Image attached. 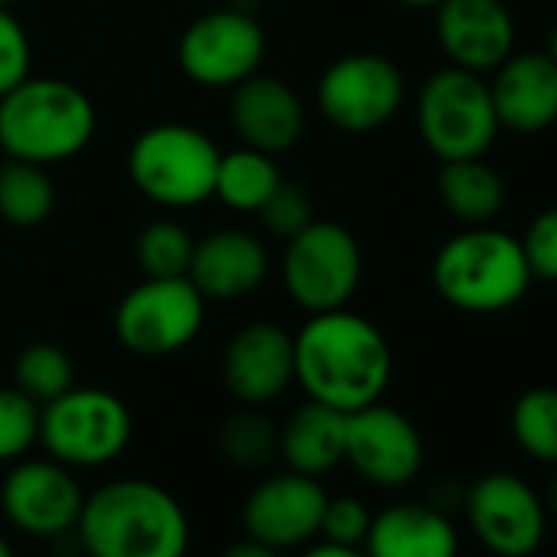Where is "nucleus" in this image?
Here are the masks:
<instances>
[{
    "label": "nucleus",
    "instance_id": "obj_1",
    "mask_svg": "<svg viewBox=\"0 0 557 557\" xmlns=\"http://www.w3.org/2000/svg\"><path fill=\"white\" fill-rule=\"evenodd\" d=\"M293 348L296 384L309 400L342 413L377 404L394 374V355L381 329L348 309L312 315Z\"/></svg>",
    "mask_w": 557,
    "mask_h": 557
},
{
    "label": "nucleus",
    "instance_id": "obj_2",
    "mask_svg": "<svg viewBox=\"0 0 557 557\" xmlns=\"http://www.w3.org/2000/svg\"><path fill=\"white\" fill-rule=\"evenodd\" d=\"M76 534L89 557H184L190 547L187 511L148 479H115L86 495Z\"/></svg>",
    "mask_w": 557,
    "mask_h": 557
},
{
    "label": "nucleus",
    "instance_id": "obj_3",
    "mask_svg": "<svg viewBox=\"0 0 557 557\" xmlns=\"http://www.w3.org/2000/svg\"><path fill=\"white\" fill-rule=\"evenodd\" d=\"M92 99L66 79H24L0 96V148L14 161L63 164L96 138Z\"/></svg>",
    "mask_w": 557,
    "mask_h": 557
},
{
    "label": "nucleus",
    "instance_id": "obj_4",
    "mask_svg": "<svg viewBox=\"0 0 557 557\" xmlns=\"http://www.w3.org/2000/svg\"><path fill=\"white\" fill-rule=\"evenodd\" d=\"M534 283L521 243L485 223L449 236L433 259V286L443 302L469 315H495L524 299Z\"/></svg>",
    "mask_w": 557,
    "mask_h": 557
},
{
    "label": "nucleus",
    "instance_id": "obj_5",
    "mask_svg": "<svg viewBox=\"0 0 557 557\" xmlns=\"http://www.w3.org/2000/svg\"><path fill=\"white\" fill-rule=\"evenodd\" d=\"M220 148L194 125L164 122L145 128L128 151L132 184L154 203L187 210L213 197Z\"/></svg>",
    "mask_w": 557,
    "mask_h": 557
},
{
    "label": "nucleus",
    "instance_id": "obj_6",
    "mask_svg": "<svg viewBox=\"0 0 557 557\" xmlns=\"http://www.w3.org/2000/svg\"><path fill=\"white\" fill-rule=\"evenodd\" d=\"M417 125L423 145L443 164L482 158L502 132L488 83L459 66H446L423 83L417 99Z\"/></svg>",
    "mask_w": 557,
    "mask_h": 557
},
{
    "label": "nucleus",
    "instance_id": "obj_7",
    "mask_svg": "<svg viewBox=\"0 0 557 557\" xmlns=\"http://www.w3.org/2000/svg\"><path fill=\"white\" fill-rule=\"evenodd\" d=\"M132 426L125 400L102 387H70L40 407V443L70 469H96L119 459Z\"/></svg>",
    "mask_w": 557,
    "mask_h": 557
},
{
    "label": "nucleus",
    "instance_id": "obj_8",
    "mask_svg": "<svg viewBox=\"0 0 557 557\" xmlns=\"http://www.w3.org/2000/svg\"><path fill=\"white\" fill-rule=\"evenodd\" d=\"M278 269L289 299L309 315L348 309L361 286V246L342 223L312 220L302 233L286 239Z\"/></svg>",
    "mask_w": 557,
    "mask_h": 557
},
{
    "label": "nucleus",
    "instance_id": "obj_9",
    "mask_svg": "<svg viewBox=\"0 0 557 557\" xmlns=\"http://www.w3.org/2000/svg\"><path fill=\"white\" fill-rule=\"evenodd\" d=\"M207 315V299L187 275H145V283L125 293L115 312V335L122 348L141 358H164L187 348Z\"/></svg>",
    "mask_w": 557,
    "mask_h": 557
},
{
    "label": "nucleus",
    "instance_id": "obj_10",
    "mask_svg": "<svg viewBox=\"0 0 557 557\" xmlns=\"http://www.w3.org/2000/svg\"><path fill=\"white\" fill-rule=\"evenodd\" d=\"M265 57V30L239 8L197 17L177 44L184 76L203 89H233L259 73Z\"/></svg>",
    "mask_w": 557,
    "mask_h": 557
},
{
    "label": "nucleus",
    "instance_id": "obj_11",
    "mask_svg": "<svg viewBox=\"0 0 557 557\" xmlns=\"http://www.w3.org/2000/svg\"><path fill=\"white\" fill-rule=\"evenodd\" d=\"M404 73L377 53L335 60L319 79V109L329 125L348 135H368L387 125L404 106Z\"/></svg>",
    "mask_w": 557,
    "mask_h": 557
},
{
    "label": "nucleus",
    "instance_id": "obj_12",
    "mask_svg": "<svg viewBox=\"0 0 557 557\" xmlns=\"http://www.w3.org/2000/svg\"><path fill=\"white\" fill-rule=\"evenodd\" d=\"M466 515L475 537L498 557H528L547 531L541 495L515 472H488L466 492Z\"/></svg>",
    "mask_w": 557,
    "mask_h": 557
},
{
    "label": "nucleus",
    "instance_id": "obj_13",
    "mask_svg": "<svg viewBox=\"0 0 557 557\" xmlns=\"http://www.w3.org/2000/svg\"><path fill=\"white\" fill-rule=\"evenodd\" d=\"M345 462L351 469L381 485L397 488L417 479L423 469V440L420 430L400 410L387 404H368L348 413L345 423Z\"/></svg>",
    "mask_w": 557,
    "mask_h": 557
},
{
    "label": "nucleus",
    "instance_id": "obj_14",
    "mask_svg": "<svg viewBox=\"0 0 557 557\" xmlns=\"http://www.w3.org/2000/svg\"><path fill=\"white\" fill-rule=\"evenodd\" d=\"M325 505L329 492L315 475L286 469L262 479L249 492L243 505V524L252 541L269 544L275 550H289L319 537Z\"/></svg>",
    "mask_w": 557,
    "mask_h": 557
},
{
    "label": "nucleus",
    "instance_id": "obj_15",
    "mask_svg": "<svg viewBox=\"0 0 557 557\" xmlns=\"http://www.w3.org/2000/svg\"><path fill=\"white\" fill-rule=\"evenodd\" d=\"M83 502L86 495L76 475L57 459L17 462L0 488V505L11 524L34 537H63L66 531H76Z\"/></svg>",
    "mask_w": 557,
    "mask_h": 557
},
{
    "label": "nucleus",
    "instance_id": "obj_16",
    "mask_svg": "<svg viewBox=\"0 0 557 557\" xmlns=\"http://www.w3.org/2000/svg\"><path fill=\"white\" fill-rule=\"evenodd\" d=\"M296 381L293 335L272 322L239 329L223 355V384L243 407H265Z\"/></svg>",
    "mask_w": 557,
    "mask_h": 557
},
{
    "label": "nucleus",
    "instance_id": "obj_17",
    "mask_svg": "<svg viewBox=\"0 0 557 557\" xmlns=\"http://www.w3.org/2000/svg\"><path fill=\"white\" fill-rule=\"evenodd\" d=\"M436 40L449 66L485 76L515 53V17L502 0H443Z\"/></svg>",
    "mask_w": 557,
    "mask_h": 557
},
{
    "label": "nucleus",
    "instance_id": "obj_18",
    "mask_svg": "<svg viewBox=\"0 0 557 557\" xmlns=\"http://www.w3.org/2000/svg\"><path fill=\"white\" fill-rule=\"evenodd\" d=\"M230 92V125L246 148L275 158L299 145L306 132V106L289 83L252 73Z\"/></svg>",
    "mask_w": 557,
    "mask_h": 557
},
{
    "label": "nucleus",
    "instance_id": "obj_19",
    "mask_svg": "<svg viewBox=\"0 0 557 557\" xmlns=\"http://www.w3.org/2000/svg\"><path fill=\"white\" fill-rule=\"evenodd\" d=\"M502 128L537 135L557 122V63L547 53H511L488 83Z\"/></svg>",
    "mask_w": 557,
    "mask_h": 557
},
{
    "label": "nucleus",
    "instance_id": "obj_20",
    "mask_svg": "<svg viewBox=\"0 0 557 557\" xmlns=\"http://www.w3.org/2000/svg\"><path fill=\"white\" fill-rule=\"evenodd\" d=\"M269 272V252L262 239L246 230H216L194 246L187 278L210 302H236L252 296Z\"/></svg>",
    "mask_w": 557,
    "mask_h": 557
},
{
    "label": "nucleus",
    "instance_id": "obj_21",
    "mask_svg": "<svg viewBox=\"0 0 557 557\" xmlns=\"http://www.w3.org/2000/svg\"><path fill=\"white\" fill-rule=\"evenodd\" d=\"M368 557H456L459 534L446 511L420 502H397L371 518Z\"/></svg>",
    "mask_w": 557,
    "mask_h": 557
},
{
    "label": "nucleus",
    "instance_id": "obj_22",
    "mask_svg": "<svg viewBox=\"0 0 557 557\" xmlns=\"http://www.w3.org/2000/svg\"><path fill=\"white\" fill-rule=\"evenodd\" d=\"M345 423L348 413L309 400L278 430V456L293 472L319 479L345 462Z\"/></svg>",
    "mask_w": 557,
    "mask_h": 557
},
{
    "label": "nucleus",
    "instance_id": "obj_23",
    "mask_svg": "<svg viewBox=\"0 0 557 557\" xmlns=\"http://www.w3.org/2000/svg\"><path fill=\"white\" fill-rule=\"evenodd\" d=\"M440 200L462 226H485L505 207V184L482 158L446 161L440 171Z\"/></svg>",
    "mask_w": 557,
    "mask_h": 557
},
{
    "label": "nucleus",
    "instance_id": "obj_24",
    "mask_svg": "<svg viewBox=\"0 0 557 557\" xmlns=\"http://www.w3.org/2000/svg\"><path fill=\"white\" fill-rule=\"evenodd\" d=\"M283 184V171L272 161V154L256 148H233L220 154L213 197H220L230 210L259 213V207Z\"/></svg>",
    "mask_w": 557,
    "mask_h": 557
},
{
    "label": "nucleus",
    "instance_id": "obj_25",
    "mask_svg": "<svg viewBox=\"0 0 557 557\" xmlns=\"http://www.w3.org/2000/svg\"><path fill=\"white\" fill-rule=\"evenodd\" d=\"M57 187L47 168L30 161L0 164V220L11 226H37L53 213Z\"/></svg>",
    "mask_w": 557,
    "mask_h": 557
},
{
    "label": "nucleus",
    "instance_id": "obj_26",
    "mask_svg": "<svg viewBox=\"0 0 557 557\" xmlns=\"http://www.w3.org/2000/svg\"><path fill=\"white\" fill-rule=\"evenodd\" d=\"M511 433L531 459L557 466V391H524L511 407Z\"/></svg>",
    "mask_w": 557,
    "mask_h": 557
},
{
    "label": "nucleus",
    "instance_id": "obj_27",
    "mask_svg": "<svg viewBox=\"0 0 557 557\" xmlns=\"http://www.w3.org/2000/svg\"><path fill=\"white\" fill-rule=\"evenodd\" d=\"M73 377H76V371H73L70 355L60 345H47V342L24 348L17 364H14V381H17L14 387L24 391L40 407L57 400L70 387H76Z\"/></svg>",
    "mask_w": 557,
    "mask_h": 557
},
{
    "label": "nucleus",
    "instance_id": "obj_28",
    "mask_svg": "<svg viewBox=\"0 0 557 557\" xmlns=\"http://www.w3.org/2000/svg\"><path fill=\"white\" fill-rule=\"evenodd\" d=\"M220 453L239 469H259L278 456V426L259 407H246L220 426Z\"/></svg>",
    "mask_w": 557,
    "mask_h": 557
},
{
    "label": "nucleus",
    "instance_id": "obj_29",
    "mask_svg": "<svg viewBox=\"0 0 557 557\" xmlns=\"http://www.w3.org/2000/svg\"><path fill=\"white\" fill-rule=\"evenodd\" d=\"M197 239L174 220H154L138 236V262L145 275H187Z\"/></svg>",
    "mask_w": 557,
    "mask_h": 557
},
{
    "label": "nucleus",
    "instance_id": "obj_30",
    "mask_svg": "<svg viewBox=\"0 0 557 557\" xmlns=\"http://www.w3.org/2000/svg\"><path fill=\"white\" fill-rule=\"evenodd\" d=\"M40 443V404L17 387H0V462L24 459Z\"/></svg>",
    "mask_w": 557,
    "mask_h": 557
},
{
    "label": "nucleus",
    "instance_id": "obj_31",
    "mask_svg": "<svg viewBox=\"0 0 557 557\" xmlns=\"http://www.w3.org/2000/svg\"><path fill=\"white\" fill-rule=\"evenodd\" d=\"M259 220L262 226L278 236V239H293L296 233H302L312 220H315V210H312V200L309 194L299 187V184H278L275 194L259 207Z\"/></svg>",
    "mask_w": 557,
    "mask_h": 557
},
{
    "label": "nucleus",
    "instance_id": "obj_32",
    "mask_svg": "<svg viewBox=\"0 0 557 557\" xmlns=\"http://www.w3.org/2000/svg\"><path fill=\"white\" fill-rule=\"evenodd\" d=\"M30 70H34L30 37L8 8H0V96H8L24 79H30Z\"/></svg>",
    "mask_w": 557,
    "mask_h": 557
},
{
    "label": "nucleus",
    "instance_id": "obj_33",
    "mask_svg": "<svg viewBox=\"0 0 557 557\" xmlns=\"http://www.w3.org/2000/svg\"><path fill=\"white\" fill-rule=\"evenodd\" d=\"M524 262L531 269V278H544V283H557V207L541 210L524 236L518 239Z\"/></svg>",
    "mask_w": 557,
    "mask_h": 557
},
{
    "label": "nucleus",
    "instance_id": "obj_34",
    "mask_svg": "<svg viewBox=\"0 0 557 557\" xmlns=\"http://www.w3.org/2000/svg\"><path fill=\"white\" fill-rule=\"evenodd\" d=\"M371 508L361 498H329L325 515H322V537L332 544H345V547H364V537L371 531Z\"/></svg>",
    "mask_w": 557,
    "mask_h": 557
},
{
    "label": "nucleus",
    "instance_id": "obj_35",
    "mask_svg": "<svg viewBox=\"0 0 557 557\" xmlns=\"http://www.w3.org/2000/svg\"><path fill=\"white\" fill-rule=\"evenodd\" d=\"M223 557H283V550H275V547H269V544H259V541L246 537V541L226 547Z\"/></svg>",
    "mask_w": 557,
    "mask_h": 557
},
{
    "label": "nucleus",
    "instance_id": "obj_36",
    "mask_svg": "<svg viewBox=\"0 0 557 557\" xmlns=\"http://www.w3.org/2000/svg\"><path fill=\"white\" fill-rule=\"evenodd\" d=\"M302 557H368V554H364V547H345V544L322 541V544H312Z\"/></svg>",
    "mask_w": 557,
    "mask_h": 557
},
{
    "label": "nucleus",
    "instance_id": "obj_37",
    "mask_svg": "<svg viewBox=\"0 0 557 557\" xmlns=\"http://www.w3.org/2000/svg\"><path fill=\"white\" fill-rule=\"evenodd\" d=\"M547 508L557 515V472H554V479H550V485H547Z\"/></svg>",
    "mask_w": 557,
    "mask_h": 557
},
{
    "label": "nucleus",
    "instance_id": "obj_38",
    "mask_svg": "<svg viewBox=\"0 0 557 557\" xmlns=\"http://www.w3.org/2000/svg\"><path fill=\"white\" fill-rule=\"evenodd\" d=\"M400 4H407V8H436V4H443V0H400Z\"/></svg>",
    "mask_w": 557,
    "mask_h": 557
},
{
    "label": "nucleus",
    "instance_id": "obj_39",
    "mask_svg": "<svg viewBox=\"0 0 557 557\" xmlns=\"http://www.w3.org/2000/svg\"><path fill=\"white\" fill-rule=\"evenodd\" d=\"M547 57L557 63V27H554V34H550V40H547Z\"/></svg>",
    "mask_w": 557,
    "mask_h": 557
},
{
    "label": "nucleus",
    "instance_id": "obj_40",
    "mask_svg": "<svg viewBox=\"0 0 557 557\" xmlns=\"http://www.w3.org/2000/svg\"><path fill=\"white\" fill-rule=\"evenodd\" d=\"M0 557H14V547L4 541V534H0Z\"/></svg>",
    "mask_w": 557,
    "mask_h": 557
},
{
    "label": "nucleus",
    "instance_id": "obj_41",
    "mask_svg": "<svg viewBox=\"0 0 557 557\" xmlns=\"http://www.w3.org/2000/svg\"><path fill=\"white\" fill-rule=\"evenodd\" d=\"M14 4H17V0H0V8H8V11H11Z\"/></svg>",
    "mask_w": 557,
    "mask_h": 557
}]
</instances>
